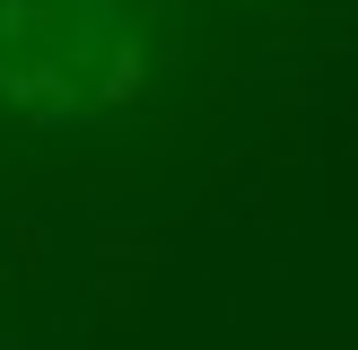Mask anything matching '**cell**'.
Returning a JSON list of instances; mask_svg holds the SVG:
<instances>
[{"label":"cell","instance_id":"cell-1","mask_svg":"<svg viewBox=\"0 0 358 350\" xmlns=\"http://www.w3.org/2000/svg\"><path fill=\"white\" fill-rule=\"evenodd\" d=\"M149 70L131 0H0V114L96 122Z\"/></svg>","mask_w":358,"mask_h":350}]
</instances>
